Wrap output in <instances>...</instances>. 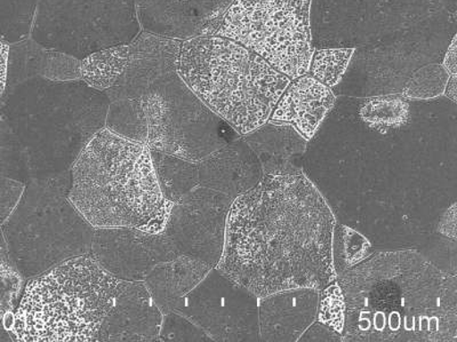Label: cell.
Wrapping results in <instances>:
<instances>
[{"instance_id":"obj_25","label":"cell","mask_w":457,"mask_h":342,"mask_svg":"<svg viewBox=\"0 0 457 342\" xmlns=\"http://www.w3.org/2000/svg\"><path fill=\"white\" fill-rule=\"evenodd\" d=\"M359 115L370 128L397 129L410 117V104L397 97H383L367 101Z\"/></svg>"},{"instance_id":"obj_22","label":"cell","mask_w":457,"mask_h":342,"mask_svg":"<svg viewBox=\"0 0 457 342\" xmlns=\"http://www.w3.org/2000/svg\"><path fill=\"white\" fill-rule=\"evenodd\" d=\"M154 169L162 194L169 201L177 203L199 186L197 163L151 150Z\"/></svg>"},{"instance_id":"obj_12","label":"cell","mask_w":457,"mask_h":342,"mask_svg":"<svg viewBox=\"0 0 457 342\" xmlns=\"http://www.w3.org/2000/svg\"><path fill=\"white\" fill-rule=\"evenodd\" d=\"M234 198L198 186L174 203L164 234L179 254L216 267L221 258L228 211Z\"/></svg>"},{"instance_id":"obj_11","label":"cell","mask_w":457,"mask_h":342,"mask_svg":"<svg viewBox=\"0 0 457 342\" xmlns=\"http://www.w3.org/2000/svg\"><path fill=\"white\" fill-rule=\"evenodd\" d=\"M174 312L193 321L212 340H260L259 298L215 267L179 301Z\"/></svg>"},{"instance_id":"obj_16","label":"cell","mask_w":457,"mask_h":342,"mask_svg":"<svg viewBox=\"0 0 457 342\" xmlns=\"http://www.w3.org/2000/svg\"><path fill=\"white\" fill-rule=\"evenodd\" d=\"M182 40L143 32L129 44L128 67L117 83L105 91L110 103L141 96L159 77L178 67Z\"/></svg>"},{"instance_id":"obj_30","label":"cell","mask_w":457,"mask_h":342,"mask_svg":"<svg viewBox=\"0 0 457 342\" xmlns=\"http://www.w3.org/2000/svg\"><path fill=\"white\" fill-rule=\"evenodd\" d=\"M8 56H10V45L0 40V97L5 92L7 85Z\"/></svg>"},{"instance_id":"obj_5","label":"cell","mask_w":457,"mask_h":342,"mask_svg":"<svg viewBox=\"0 0 457 342\" xmlns=\"http://www.w3.org/2000/svg\"><path fill=\"white\" fill-rule=\"evenodd\" d=\"M110 101L83 79L31 77L15 88L10 116L37 179L71 171L81 150L105 126Z\"/></svg>"},{"instance_id":"obj_2","label":"cell","mask_w":457,"mask_h":342,"mask_svg":"<svg viewBox=\"0 0 457 342\" xmlns=\"http://www.w3.org/2000/svg\"><path fill=\"white\" fill-rule=\"evenodd\" d=\"M345 341L456 338V279L414 252L374 256L340 277Z\"/></svg>"},{"instance_id":"obj_28","label":"cell","mask_w":457,"mask_h":342,"mask_svg":"<svg viewBox=\"0 0 457 342\" xmlns=\"http://www.w3.org/2000/svg\"><path fill=\"white\" fill-rule=\"evenodd\" d=\"M159 338L166 341H206L212 340L207 333L187 320L181 313H167L162 319Z\"/></svg>"},{"instance_id":"obj_4","label":"cell","mask_w":457,"mask_h":342,"mask_svg":"<svg viewBox=\"0 0 457 342\" xmlns=\"http://www.w3.org/2000/svg\"><path fill=\"white\" fill-rule=\"evenodd\" d=\"M177 71L212 113L242 136L270 120L291 83L262 56L220 36L183 40Z\"/></svg>"},{"instance_id":"obj_23","label":"cell","mask_w":457,"mask_h":342,"mask_svg":"<svg viewBox=\"0 0 457 342\" xmlns=\"http://www.w3.org/2000/svg\"><path fill=\"white\" fill-rule=\"evenodd\" d=\"M39 0H0V40L23 42L30 35Z\"/></svg>"},{"instance_id":"obj_8","label":"cell","mask_w":457,"mask_h":342,"mask_svg":"<svg viewBox=\"0 0 457 342\" xmlns=\"http://www.w3.org/2000/svg\"><path fill=\"white\" fill-rule=\"evenodd\" d=\"M71 185L68 171L37 179L28 188L18 238L27 276L43 274L69 259L91 254L96 228L69 201Z\"/></svg>"},{"instance_id":"obj_26","label":"cell","mask_w":457,"mask_h":342,"mask_svg":"<svg viewBox=\"0 0 457 342\" xmlns=\"http://www.w3.org/2000/svg\"><path fill=\"white\" fill-rule=\"evenodd\" d=\"M450 77V73L440 64H430L414 73L403 89V96L408 99L421 100L442 96Z\"/></svg>"},{"instance_id":"obj_6","label":"cell","mask_w":457,"mask_h":342,"mask_svg":"<svg viewBox=\"0 0 457 342\" xmlns=\"http://www.w3.org/2000/svg\"><path fill=\"white\" fill-rule=\"evenodd\" d=\"M118 280L94 256L69 259L24 288L12 331L19 341H99Z\"/></svg>"},{"instance_id":"obj_21","label":"cell","mask_w":457,"mask_h":342,"mask_svg":"<svg viewBox=\"0 0 457 342\" xmlns=\"http://www.w3.org/2000/svg\"><path fill=\"white\" fill-rule=\"evenodd\" d=\"M129 44L102 50L81 60L80 79L89 87L105 92L112 88L128 67Z\"/></svg>"},{"instance_id":"obj_27","label":"cell","mask_w":457,"mask_h":342,"mask_svg":"<svg viewBox=\"0 0 457 342\" xmlns=\"http://www.w3.org/2000/svg\"><path fill=\"white\" fill-rule=\"evenodd\" d=\"M318 321L341 335L345 328V301L337 283H330L320 292Z\"/></svg>"},{"instance_id":"obj_24","label":"cell","mask_w":457,"mask_h":342,"mask_svg":"<svg viewBox=\"0 0 457 342\" xmlns=\"http://www.w3.org/2000/svg\"><path fill=\"white\" fill-rule=\"evenodd\" d=\"M353 47L314 50L309 71L314 79L330 88L340 83L354 54Z\"/></svg>"},{"instance_id":"obj_10","label":"cell","mask_w":457,"mask_h":342,"mask_svg":"<svg viewBox=\"0 0 457 342\" xmlns=\"http://www.w3.org/2000/svg\"><path fill=\"white\" fill-rule=\"evenodd\" d=\"M140 32L136 0H39L30 35L45 50L81 61Z\"/></svg>"},{"instance_id":"obj_31","label":"cell","mask_w":457,"mask_h":342,"mask_svg":"<svg viewBox=\"0 0 457 342\" xmlns=\"http://www.w3.org/2000/svg\"><path fill=\"white\" fill-rule=\"evenodd\" d=\"M443 67L446 69L447 72L451 76H456L457 64H456V37L453 38L450 47L446 53V56L444 59Z\"/></svg>"},{"instance_id":"obj_17","label":"cell","mask_w":457,"mask_h":342,"mask_svg":"<svg viewBox=\"0 0 457 342\" xmlns=\"http://www.w3.org/2000/svg\"><path fill=\"white\" fill-rule=\"evenodd\" d=\"M320 292L295 288L259 298L260 339L299 340L317 319Z\"/></svg>"},{"instance_id":"obj_3","label":"cell","mask_w":457,"mask_h":342,"mask_svg":"<svg viewBox=\"0 0 457 342\" xmlns=\"http://www.w3.org/2000/svg\"><path fill=\"white\" fill-rule=\"evenodd\" d=\"M68 198L93 228L164 233L174 203L162 194L151 149L104 128L71 170Z\"/></svg>"},{"instance_id":"obj_20","label":"cell","mask_w":457,"mask_h":342,"mask_svg":"<svg viewBox=\"0 0 457 342\" xmlns=\"http://www.w3.org/2000/svg\"><path fill=\"white\" fill-rule=\"evenodd\" d=\"M210 264L179 254L158 263L145 277L146 288L162 313L174 312L179 301L202 282L212 270Z\"/></svg>"},{"instance_id":"obj_14","label":"cell","mask_w":457,"mask_h":342,"mask_svg":"<svg viewBox=\"0 0 457 342\" xmlns=\"http://www.w3.org/2000/svg\"><path fill=\"white\" fill-rule=\"evenodd\" d=\"M234 0H140L143 30L165 38L187 40L214 36Z\"/></svg>"},{"instance_id":"obj_7","label":"cell","mask_w":457,"mask_h":342,"mask_svg":"<svg viewBox=\"0 0 457 342\" xmlns=\"http://www.w3.org/2000/svg\"><path fill=\"white\" fill-rule=\"evenodd\" d=\"M312 0H234L214 36L226 37L289 79L307 75L314 47Z\"/></svg>"},{"instance_id":"obj_1","label":"cell","mask_w":457,"mask_h":342,"mask_svg":"<svg viewBox=\"0 0 457 342\" xmlns=\"http://www.w3.org/2000/svg\"><path fill=\"white\" fill-rule=\"evenodd\" d=\"M337 219L301 170L270 174L232 201L216 270L257 296L321 291L337 279Z\"/></svg>"},{"instance_id":"obj_19","label":"cell","mask_w":457,"mask_h":342,"mask_svg":"<svg viewBox=\"0 0 457 342\" xmlns=\"http://www.w3.org/2000/svg\"><path fill=\"white\" fill-rule=\"evenodd\" d=\"M199 186L207 187L236 198L254 187L260 166L252 150L245 145H227L197 163Z\"/></svg>"},{"instance_id":"obj_29","label":"cell","mask_w":457,"mask_h":342,"mask_svg":"<svg viewBox=\"0 0 457 342\" xmlns=\"http://www.w3.org/2000/svg\"><path fill=\"white\" fill-rule=\"evenodd\" d=\"M300 339L302 341H340L342 337L320 321H317L310 325Z\"/></svg>"},{"instance_id":"obj_13","label":"cell","mask_w":457,"mask_h":342,"mask_svg":"<svg viewBox=\"0 0 457 342\" xmlns=\"http://www.w3.org/2000/svg\"><path fill=\"white\" fill-rule=\"evenodd\" d=\"M91 254L110 274L125 280H145L158 263L179 255L164 233L136 228H97Z\"/></svg>"},{"instance_id":"obj_32","label":"cell","mask_w":457,"mask_h":342,"mask_svg":"<svg viewBox=\"0 0 457 342\" xmlns=\"http://www.w3.org/2000/svg\"><path fill=\"white\" fill-rule=\"evenodd\" d=\"M445 92H446V96L450 97L453 103H456V76L450 77Z\"/></svg>"},{"instance_id":"obj_9","label":"cell","mask_w":457,"mask_h":342,"mask_svg":"<svg viewBox=\"0 0 457 342\" xmlns=\"http://www.w3.org/2000/svg\"><path fill=\"white\" fill-rule=\"evenodd\" d=\"M134 99L141 110L145 144L154 152L198 163L228 144L221 118L190 91L177 69Z\"/></svg>"},{"instance_id":"obj_15","label":"cell","mask_w":457,"mask_h":342,"mask_svg":"<svg viewBox=\"0 0 457 342\" xmlns=\"http://www.w3.org/2000/svg\"><path fill=\"white\" fill-rule=\"evenodd\" d=\"M162 313L143 280H118L112 311L99 341H151L159 338Z\"/></svg>"},{"instance_id":"obj_18","label":"cell","mask_w":457,"mask_h":342,"mask_svg":"<svg viewBox=\"0 0 457 342\" xmlns=\"http://www.w3.org/2000/svg\"><path fill=\"white\" fill-rule=\"evenodd\" d=\"M330 88L303 75L293 79L280 96L270 116L271 123L291 124L301 137L310 141L336 104Z\"/></svg>"},{"instance_id":"obj_33","label":"cell","mask_w":457,"mask_h":342,"mask_svg":"<svg viewBox=\"0 0 457 342\" xmlns=\"http://www.w3.org/2000/svg\"><path fill=\"white\" fill-rule=\"evenodd\" d=\"M140 2V0H136V3Z\"/></svg>"}]
</instances>
